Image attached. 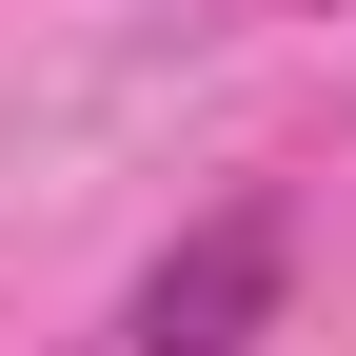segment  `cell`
Returning <instances> with one entry per match:
<instances>
[{
    "label": "cell",
    "mask_w": 356,
    "mask_h": 356,
    "mask_svg": "<svg viewBox=\"0 0 356 356\" xmlns=\"http://www.w3.org/2000/svg\"><path fill=\"white\" fill-rule=\"evenodd\" d=\"M257 317H277V198H238V218H198V238L139 277V356H238Z\"/></svg>",
    "instance_id": "obj_1"
}]
</instances>
